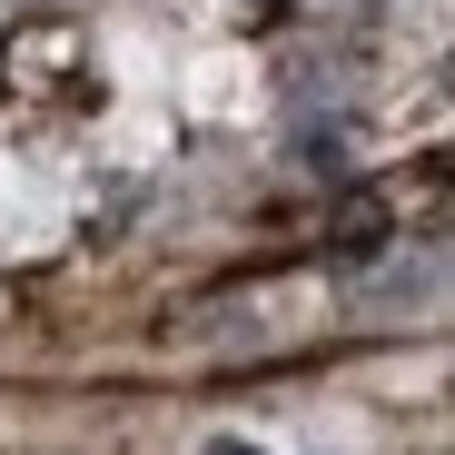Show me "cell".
<instances>
[{"label": "cell", "instance_id": "obj_1", "mask_svg": "<svg viewBox=\"0 0 455 455\" xmlns=\"http://www.w3.org/2000/svg\"><path fill=\"white\" fill-rule=\"evenodd\" d=\"M376 248H387V198H337V218H327V267H366Z\"/></svg>", "mask_w": 455, "mask_h": 455}, {"label": "cell", "instance_id": "obj_2", "mask_svg": "<svg viewBox=\"0 0 455 455\" xmlns=\"http://www.w3.org/2000/svg\"><path fill=\"white\" fill-rule=\"evenodd\" d=\"M307 169L317 179H347V129H307Z\"/></svg>", "mask_w": 455, "mask_h": 455}, {"label": "cell", "instance_id": "obj_3", "mask_svg": "<svg viewBox=\"0 0 455 455\" xmlns=\"http://www.w3.org/2000/svg\"><path fill=\"white\" fill-rule=\"evenodd\" d=\"M208 455H258V445H238V435H218V445H208Z\"/></svg>", "mask_w": 455, "mask_h": 455}]
</instances>
